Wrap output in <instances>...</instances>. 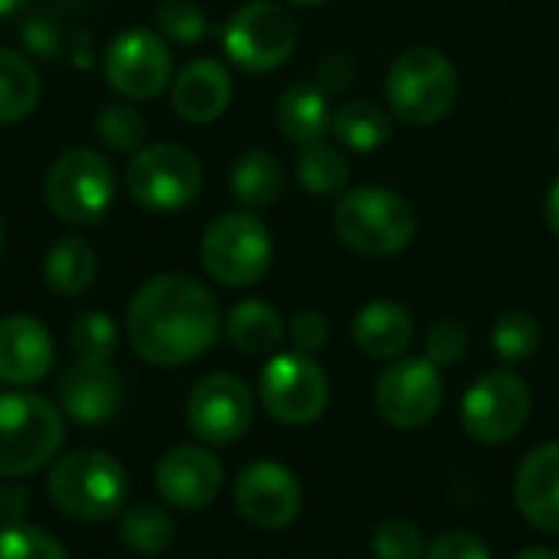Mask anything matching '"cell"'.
Instances as JSON below:
<instances>
[{
  "instance_id": "cell-1",
  "label": "cell",
  "mask_w": 559,
  "mask_h": 559,
  "mask_svg": "<svg viewBox=\"0 0 559 559\" xmlns=\"http://www.w3.org/2000/svg\"><path fill=\"white\" fill-rule=\"evenodd\" d=\"M128 344L154 367H183L219 337V305L203 282L183 272L147 278L128 305Z\"/></svg>"
},
{
  "instance_id": "cell-2",
  "label": "cell",
  "mask_w": 559,
  "mask_h": 559,
  "mask_svg": "<svg viewBox=\"0 0 559 559\" xmlns=\"http://www.w3.org/2000/svg\"><path fill=\"white\" fill-rule=\"evenodd\" d=\"M46 491L62 518L95 524L124 511L128 472L115 455L102 449H75L56 459Z\"/></svg>"
},
{
  "instance_id": "cell-3",
  "label": "cell",
  "mask_w": 559,
  "mask_h": 559,
  "mask_svg": "<svg viewBox=\"0 0 559 559\" xmlns=\"http://www.w3.org/2000/svg\"><path fill=\"white\" fill-rule=\"evenodd\" d=\"M334 233L360 255L386 259L403 252L416 236L413 206L386 187L367 183L347 190L334 206Z\"/></svg>"
},
{
  "instance_id": "cell-4",
  "label": "cell",
  "mask_w": 559,
  "mask_h": 559,
  "mask_svg": "<svg viewBox=\"0 0 559 559\" xmlns=\"http://www.w3.org/2000/svg\"><path fill=\"white\" fill-rule=\"evenodd\" d=\"M66 442L62 413L39 393L0 396V478L46 468Z\"/></svg>"
},
{
  "instance_id": "cell-5",
  "label": "cell",
  "mask_w": 559,
  "mask_h": 559,
  "mask_svg": "<svg viewBox=\"0 0 559 559\" xmlns=\"http://www.w3.org/2000/svg\"><path fill=\"white\" fill-rule=\"evenodd\" d=\"M386 102L406 124H436L459 102V72L436 46L400 52L386 75Z\"/></svg>"
},
{
  "instance_id": "cell-6",
  "label": "cell",
  "mask_w": 559,
  "mask_h": 559,
  "mask_svg": "<svg viewBox=\"0 0 559 559\" xmlns=\"http://www.w3.org/2000/svg\"><path fill=\"white\" fill-rule=\"evenodd\" d=\"M200 262L206 275L226 288L255 285L272 265V233L249 210L223 213L200 239Z\"/></svg>"
},
{
  "instance_id": "cell-7",
  "label": "cell",
  "mask_w": 559,
  "mask_h": 559,
  "mask_svg": "<svg viewBox=\"0 0 559 559\" xmlns=\"http://www.w3.org/2000/svg\"><path fill=\"white\" fill-rule=\"evenodd\" d=\"M115 200V170L92 147L62 151L46 170V203L69 226H95Z\"/></svg>"
},
{
  "instance_id": "cell-8",
  "label": "cell",
  "mask_w": 559,
  "mask_h": 559,
  "mask_svg": "<svg viewBox=\"0 0 559 559\" xmlns=\"http://www.w3.org/2000/svg\"><path fill=\"white\" fill-rule=\"evenodd\" d=\"M128 193L151 213H177L190 206L203 187V167L180 144H151L131 154L124 170Z\"/></svg>"
},
{
  "instance_id": "cell-9",
  "label": "cell",
  "mask_w": 559,
  "mask_h": 559,
  "mask_svg": "<svg viewBox=\"0 0 559 559\" xmlns=\"http://www.w3.org/2000/svg\"><path fill=\"white\" fill-rule=\"evenodd\" d=\"M226 56L246 72H272L285 66L298 46L295 16L275 0L242 3L223 29Z\"/></svg>"
},
{
  "instance_id": "cell-10",
  "label": "cell",
  "mask_w": 559,
  "mask_h": 559,
  "mask_svg": "<svg viewBox=\"0 0 559 559\" xmlns=\"http://www.w3.org/2000/svg\"><path fill=\"white\" fill-rule=\"evenodd\" d=\"M259 400L282 426H311L331 403V383L311 354H275L262 370Z\"/></svg>"
},
{
  "instance_id": "cell-11",
  "label": "cell",
  "mask_w": 559,
  "mask_h": 559,
  "mask_svg": "<svg viewBox=\"0 0 559 559\" xmlns=\"http://www.w3.org/2000/svg\"><path fill=\"white\" fill-rule=\"evenodd\" d=\"M102 72L124 102H151L174 79V56L157 29L128 26L108 43Z\"/></svg>"
},
{
  "instance_id": "cell-12",
  "label": "cell",
  "mask_w": 559,
  "mask_h": 559,
  "mask_svg": "<svg viewBox=\"0 0 559 559\" xmlns=\"http://www.w3.org/2000/svg\"><path fill=\"white\" fill-rule=\"evenodd\" d=\"M531 390L511 370L485 373L462 400V426L475 442L501 445L524 432L531 419Z\"/></svg>"
},
{
  "instance_id": "cell-13",
  "label": "cell",
  "mask_w": 559,
  "mask_h": 559,
  "mask_svg": "<svg viewBox=\"0 0 559 559\" xmlns=\"http://www.w3.org/2000/svg\"><path fill=\"white\" fill-rule=\"evenodd\" d=\"M373 400H377V413L393 429H423L439 416L445 400V383L432 360L403 357L383 370Z\"/></svg>"
},
{
  "instance_id": "cell-14",
  "label": "cell",
  "mask_w": 559,
  "mask_h": 559,
  "mask_svg": "<svg viewBox=\"0 0 559 559\" xmlns=\"http://www.w3.org/2000/svg\"><path fill=\"white\" fill-rule=\"evenodd\" d=\"M252 416V390L233 373H210L187 396V426L206 445L239 442L249 432Z\"/></svg>"
},
{
  "instance_id": "cell-15",
  "label": "cell",
  "mask_w": 559,
  "mask_h": 559,
  "mask_svg": "<svg viewBox=\"0 0 559 559\" xmlns=\"http://www.w3.org/2000/svg\"><path fill=\"white\" fill-rule=\"evenodd\" d=\"M233 498L239 514L262 531H285L301 514V485L278 462H252L236 475Z\"/></svg>"
},
{
  "instance_id": "cell-16",
  "label": "cell",
  "mask_w": 559,
  "mask_h": 559,
  "mask_svg": "<svg viewBox=\"0 0 559 559\" xmlns=\"http://www.w3.org/2000/svg\"><path fill=\"white\" fill-rule=\"evenodd\" d=\"M157 495L177 511H203L223 488V465L203 445H177L154 468Z\"/></svg>"
},
{
  "instance_id": "cell-17",
  "label": "cell",
  "mask_w": 559,
  "mask_h": 559,
  "mask_svg": "<svg viewBox=\"0 0 559 559\" xmlns=\"http://www.w3.org/2000/svg\"><path fill=\"white\" fill-rule=\"evenodd\" d=\"M59 403L75 423H105L124 403V380L111 360H75L59 380Z\"/></svg>"
},
{
  "instance_id": "cell-18",
  "label": "cell",
  "mask_w": 559,
  "mask_h": 559,
  "mask_svg": "<svg viewBox=\"0 0 559 559\" xmlns=\"http://www.w3.org/2000/svg\"><path fill=\"white\" fill-rule=\"evenodd\" d=\"M56 360L49 328L33 314H10L0 321V380L7 386H33L46 380Z\"/></svg>"
},
{
  "instance_id": "cell-19",
  "label": "cell",
  "mask_w": 559,
  "mask_h": 559,
  "mask_svg": "<svg viewBox=\"0 0 559 559\" xmlns=\"http://www.w3.org/2000/svg\"><path fill=\"white\" fill-rule=\"evenodd\" d=\"M233 102V75L216 59H193L170 79V105L190 124L216 121Z\"/></svg>"
},
{
  "instance_id": "cell-20",
  "label": "cell",
  "mask_w": 559,
  "mask_h": 559,
  "mask_svg": "<svg viewBox=\"0 0 559 559\" xmlns=\"http://www.w3.org/2000/svg\"><path fill=\"white\" fill-rule=\"evenodd\" d=\"M514 498L537 531L559 534V442L537 445L518 468Z\"/></svg>"
},
{
  "instance_id": "cell-21",
  "label": "cell",
  "mask_w": 559,
  "mask_h": 559,
  "mask_svg": "<svg viewBox=\"0 0 559 559\" xmlns=\"http://www.w3.org/2000/svg\"><path fill=\"white\" fill-rule=\"evenodd\" d=\"M331 121L334 115L328 105V92L318 82H298L282 92L278 108H275V124L285 141L298 147L318 144L331 131Z\"/></svg>"
},
{
  "instance_id": "cell-22",
  "label": "cell",
  "mask_w": 559,
  "mask_h": 559,
  "mask_svg": "<svg viewBox=\"0 0 559 559\" xmlns=\"http://www.w3.org/2000/svg\"><path fill=\"white\" fill-rule=\"evenodd\" d=\"M354 341L367 357L396 360L413 344V318L396 301H370L354 318Z\"/></svg>"
},
{
  "instance_id": "cell-23",
  "label": "cell",
  "mask_w": 559,
  "mask_h": 559,
  "mask_svg": "<svg viewBox=\"0 0 559 559\" xmlns=\"http://www.w3.org/2000/svg\"><path fill=\"white\" fill-rule=\"evenodd\" d=\"M226 337L242 354H252V357L275 354L278 344L285 341V321L269 301L246 298L226 314Z\"/></svg>"
},
{
  "instance_id": "cell-24",
  "label": "cell",
  "mask_w": 559,
  "mask_h": 559,
  "mask_svg": "<svg viewBox=\"0 0 559 559\" xmlns=\"http://www.w3.org/2000/svg\"><path fill=\"white\" fill-rule=\"evenodd\" d=\"M285 170L272 151H246L229 170V190L242 210H265L282 197Z\"/></svg>"
},
{
  "instance_id": "cell-25",
  "label": "cell",
  "mask_w": 559,
  "mask_h": 559,
  "mask_svg": "<svg viewBox=\"0 0 559 559\" xmlns=\"http://www.w3.org/2000/svg\"><path fill=\"white\" fill-rule=\"evenodd\" d=\"M43 278L56 295H85L95 282V249L82 236H62L43 259Z\"/></svg>"
},
{
  "instance_id": "cell-26",
  "label": "cell",
  "mask_w": 559,
  "mask_h": 559,
  "mask_svg": "<svg viewBox=\"0 0 559 559\" xmlns=\"http://www.w3.org/2000/svg\"><path fill=\"white\" fill-rule=\"evenodd\" d=\"M331 131L337 134V141L357 154H367V151H377L383 147L390 138H393V118L386 115V108L367 102V98H357V102H347L334 121H331Z\"/></svg>"
},
{
  "instance_id": "cell-27",
  "label": "cell",
  "mask_w": 559,
  "mask_h": 559,
  "mask_svg": "<svg viewBox=\"0 0 559 559\" xmlns=\"http://www.w3.org/2000/svg\"><path fill=\"white\" fill-rule=\"evenodd\" d=\"M39 105V75L33 62L0 46V124H16Z\"/></svg>"
},
{
  "instance_id": "cell-28",
  "label": "cell",
  "mask_w": 559,
  "mask_h": 559,
  "mask_svg": "<svg viewBox=\"0 0 559 559\" xmlns=\"http://www.w3.org/2000/svg\"><path fill=\"white\" fill-rule=\"evenodd\" d=\"M295 177L298 183L314 193V197H334V193H344L347 183H350V164L347 157L318 141V144H305L295 157Z\"/></svg>"
},
{
  "instance_id": "cell-29",
  "label": "cell",
  "mask_w": 559,
  "mask_h": 559,
  "mask_svg": "<svg viewBox=\"0 0 559 559\" xmlns=\"http://www.w3.org/2000/svg\"><path fill=\"white\" fill-rule=\"evenodd\" d=\"M118 534H121L124 547H131L134 554L157 557V554L170 550V544L177 537V524L164 508L138 504V508H124L118 514Z\"/></svg>"
},
{
  "instance_id": "cell-30",
  "label": "cell",
  "mask_w": 559,
  "mask_h": 559,
  "mask_svg": "<svg viewBox=\"0 0 559 559\" xmlns=\"http://www.w3.org/2000/svg\"><path fill=\"white\" fill-rule=\"evenodd\" d=\"M95 134H98V141L108 151H115V154H134V151H141L144 138H147V121H144V115L134 105H128V102H108L95 115Z\"/></svg>"
},
{
  "instance_id": "cell-31",
  "label": "cell",
  "mask_w": 559,
  "mask_h": 559,
  "mask_svg": "<svg viewBox=\"0 0 559 559\" xmlns=\"http://www.w3.org/2000/svg\"><path fill=\"white\" fill-rule=\"evenodd\" d=\"M491 344H495V354L508 364L527 360L540 344V324L524 308L501 311L495 321V331H491Z\"/></svg>"
},
{
  "instance_id": "cell-32",
  "label": "cell",
  "mask_w": 559,
  "mask_h": 559,
  "mask_svg": "<svg viewBox=\"0 0 559 559\" xmlns=\"http://www.w3.org/2000/svg\"><path fill=\"white\" fill-rule=\"evenodd\" d=\"M69 350L75 360H111L118 350V328L105 311H79L69 324Z\"/></svg>"
},
{
  "instance_id": "cell-33",
  "label": "cell",
  "mask_w": 559,
  "mask_h": 559,
  "mask_svg": "<svg viewBox=\"0 0 559 559\" xmlns=\"http://www.w3.org/2000/svg\"><path fill=\"white\" fill-rule=\"evenodd\" d=\"M154 29L170 43H200L206 36V13L197 0H160L154 10Z\"/></svg>"
},
{
  "instance_id": "cell-34",
  "label": "cell",
  "mask_w": 559,
  "mask_h": 559,
  "mask_svg": "<svg viewBox=\"0 0 559 559\" xmlns=\"http://www.w3.org/2000/svg\"><path fill=\"white\" fill-rule=\"evenodd\" d=\"M0 559H69V554L52 534L16 521L0 527Z\"/></svg>"
},
{
  "instance_id": "cell-35",
  "label": "cell",
  "mask_w": 559,
  "mask_h": 559,
  "mask_svg": "<svg viewBox=\"0 0 559 559\" xmlns=\"http://www.w3.org/2000/svg\"><path fill=\"white\" fill-rule=\"evenodd\" d=\"M370 550L377 559H423L426 557V537L413 521L390 518L373 531Z\"/></svg>"
},
{
  "instance_id": "cell-36",
  "label": "cell",
  "mask_w": 559,
  "mask_h": 559,
  "mask_svg": "<svg viewBox=\"0 0 559 559\" xmlns=\"http://www.w3.org/2000/svg\"><path fill=\"white\" fill-rule=\"evenodd\" d=\"M468 354V331L459 321H439L429 328L426 334V360H432L436 367H449L459 364Z\"/></svg>"
},
{
  "instance_id": "cell-37",
  "label": "cell",
  "mask_w": 559,
  "mask_h": 559,
  "mask_svg": "<svg viewBox=\"0 0 559 559\" xmlns=\"http://www.w3.org/2000/svg\"><path fill=\"white\" fill-rule=\"evenodd\" d=\"M423 559H491V550L481 537H475L468 531H449V534L436 537L432 547H426Z\"/></svg>"
},
{
  "instance_id": "cell-38",
  "label": "cell",
  "mask_w": 559,
  "mask_h": 559,
  "mask_svg": "<svg viewBox=\"0 0 559 559\" xmlns=\"http://www.w3.org/2000/svg\"><path fill=\"white\" fill-rule=\"evenodd\" d=\"M288 341L295 344V350L301 354H314L328 344V318L314 308H305L292 318L288 324Z\"/></svg>"
},
{
  "instance_id": "cell-39",
  "label": "cell",
  "mask_w": 559,
  "mask_h": 559,
  "mask_svg": "<svg viewBox=\"0 0 559 559\" xmlns=\"http://www.w3.org/2000/svg\"><path fill=\"white\" fill-rule=\"evenodd\" d=\"M20 39H23V46H26L29 52H36L39 59H49V56L59 52V29H56L49 20H43V16H29V20L23 23V29H20Z\"/></svg>"
},
{
  "instance_id": "cell-40",
  "label": "cell",
  "mask_w": 559,
  "mask_h": 559,
  "mask_svg": "<svg viewBox=\"0 0 559 559\" xmlns=\"http://www.w3.org/2000/svg\"><path fill=\"white\" fill-rule=\"evenodd\" d=\"M354 72H357V66L347 56L334 52V56H324L318 62V75L314 79H318V85L324 92H341V88H347L354 82Z\"/></svg>"
},
{
  "instance_id": "cell-41",
  "label": "cell",
  "mask_w": 559,
  "mask_h": 559,
  "mask_svg": "<svg viewBox=\"0 0 559 559\" xmlns=\"http://www.w3.org/2000/svg\"><path fill=\"white\" fill-rule=\"evenodd\" d=\"M26 504H29L26 488H20V485H0V518L7 524H16L23 518Z\"/></svg>"
},
{
  "instance_id": "cell-42",
  "label": "cell",
  "mask_w": 559,
  "mask_h": 559,
  "mask_svg": "<svg viewBox=\"0 0 559 559\" xmlns=\"http://www.w3.org/2000/svg\"><path fill=\"white\" fill-rule=\"evenodd\" d=\"M547 223H550L554 236L559 239V180L550 187V193H547Z\"/></svg>"
},
{
  "instance_id": "cell-43",
  "label": "cell",
  "mask_w": 559,
  "mask_h": 559,
  "mask_svg": "<svg viewBox=\"0 0 559 559\" xmlns=\"http://www.w3.org/2000/svg\"><path fill=\"white\" fill-rule=\"evenodd\" d=\"M514 559H559V554L550 550V547H527L524 554H518Z\"/></svg>"
},
{
  "instance_id": "cell-44",
  "label": "cell",
  "mask_w": 559,
  "mask_h": 559,
  "mask_svg": "<svg viewBox=\"0 0 559 559\" xmlns=\"http://www.w3.org/2000/svg\"><path fill=\"white\" fill-rule=\"evenodd\" d=\"M29 0H0V16H7V13H16L20 7H26Z\"/></svg>"
},
{
  "instance_id": "cell-45",
  "label": "cell",
  "mask_w": 559,
  "mask_h": 559,
  "mask_svg": "<svg viewBox=\"0 0 559 559\" xmlns=\"http://www.w3.org/2000/svg\"><path fill=\"white\" fill-rule=\"evenodd\" d=\"M288 3H295V7H321L328 0H288Z\"/></svg>"
},
{
  "instance_id": "cell-46",
  "label": "cell",
  "mask_w": 559,
  "mask_h": 559,
  "mask_svg": "<svg viewBox=\"0 0 559 559\" xmlns=\"http://www.w3.org/2000/svg\"><path fill=\"white\" fill-rule=\"evenodd\" d=\"M59 3H66V7H82V3H88V0H59Z\"/></svg>"
},
{
  "instance_id": "cell-47",
  "label": "cell",
  "mask_w": 559,
  "mask_h": 559,
  "mask_svg": "<svg viewBox=\"0 0 559 559\" xmlns=\"http://www.w3.org/2000/svg\"><path fill=\"white\" fill-rule=\"evenodd\" d=\"M0 249H3V223H0Z\"/></svg>"
},
{
  "instance_id": "cell-48",
  "label": "cell",
  "mask_w": 559,
  "mask_h": 559,
  "mask_svg": "<svg viewBox=\"0 0 559 559\" xmlns=\"http://www.w3.org/2000/svg\"><path fill=\"white\" fill-rule=\"evenodd\" d=\"M557 147H559V138H557Z\"/></svg>"
}]
</instances>
